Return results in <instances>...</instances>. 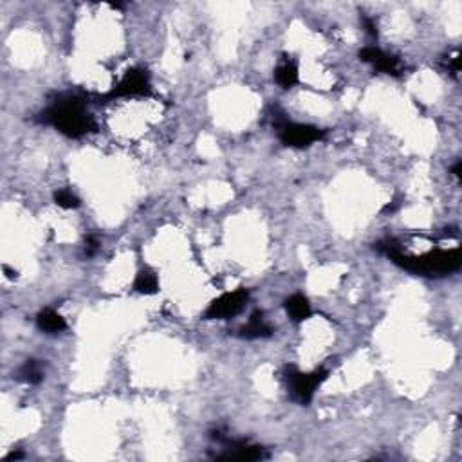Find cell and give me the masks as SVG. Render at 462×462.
<instances>
[{
    "label": "cell",
    "instance_id": "obj_1",
    "mask_svg": "<svg viewBox=\"0 0 462 462\" xmlns=\"http://www.w3.org/2000/svg\"><path fill=\"white\" fill-rule=\"evenodd\" d=\"M379 250L388 254L398 266L410 273H419L426 276L448 275L451 271H457L461 267V253L458 250L449 251H433V253L423 254V257H408L399 250L395 240H386L379 244Z\"/></svg>",
    "mask_w": 462,
    "mask_h": 462
},
{
    "label": "cell",
    "instance_id": "obj_2",
    "mask_svg": "<svg viewBox=\"0 0 462 462\" xmlns=\"http://www.w3.org/2000/svg\"><path fill=\"white\" fill-rule=\"evenodd\" d=\"M43 121L51 123L62 134L69 137H81L93 130V118L87 114L83 103L78 98H67L56 102L49 111L43 114Z\"/></svg>",
    "mask_w": 462,
    "mask_h": 462
},
{
    "label": "cell",
    "instance_id": "obj_3",
    "mask_svg": "<svg viewBox=\"0 0 462 462\" xmlns=\"http://www.w3.org/2000/svg\"><path fill=\"white\" fill-rule=\"evenodd\" d=\"M276 130L278 136L289 147H309L311 143H316L323 137V130L313 125H300V123H291L285 118L276 119Z\"/></svg>",
    "mask_w": 462,
    "mask_h": 462
},
{
    "label": "cell",
    "instance_id": "obj_4",
    "mask_svg": "<svg viewBox=\"0 0 462 462\" xmlns=\"http://www.w3.org/2000/svg\"><path fill=\"white\" fill-rule=\"evenodd\" d=\"M327 378L325 370H314V372H300L294 367H289L287 369V381L289 388H291V394L297 401L300 403H309L313 399L314 392L322 385L323 379Z\"/></svg>",
    "mask_w": 462,
    "mask_h": 462
},
{
    "label": "cell",
    "instance_id": "obj_5",
    "mask_svg": "<svg viewBox=\"0 0 462 462\" xmlns=\"http://www.w3.org/2000/svg\"><path fill=\"white\" fill-rule=\"evenodd\" d=\"M247 298H250V294H247L246 289H237L233 293L222 294L221 298H217L212 306L208 307L206 316L219 320L231 318V316H235V314H238L244 309Z\"/></svg>",
    "mask_w": 462,
    "mask_h": 462
},
{
    "label": "cell",
    "instance_id": "obj_6",
    "mask_svg": "<svg viewBox=\"0 0 462 462\" xmlns=\"http://www.w3.org/2000/svg\"><path fill=\"white\" fill-rule=\"evenodd\" d=\"M150 93V78L147 71L143 69H132L121 78L118 85H116L112 93L109 94L111 98L116 96H143V94Z\"/></svg>",
    "mask_w": 462,
    "mask_h": 462
},
{
    "label": "cell",
    "instance_id": "obj_7",
    "mask_svg": "<svg viewBox=\"0 0 462 462\" xmlns=\"http://www.w3.org/2000/svg\"><path fill=\"white\" fill-rule=\"evenodd\" d=\"M361 60L372 64L378 71L386 72V74H392V76H399L401 74V67H399L398 58L394 56H388L386 53H383L378 47H365L363 51L360 53Z\"/></svg>",
    "mask_w": 462,
    "mask_h": 462
},
{
    "label": "cell",
    "instance_id": "obj_8",
    "mask_svg": "<svg viewBox=\"0 0 462 462\" xmlns=\"http://www.w3.org/2000/svg\"><path fill=\"white\" fill-rule=\"evenodd\" d=\"M36 323H39L40 331L47 332V334H56V332H62L65 327H67L65 320L53 309H43L42 313L39 314Z\"/></svg>",
    "mask_w": 462,
    "mask_h": 462
},
{
    "label": "cell",
    "instance_id": "obj_9",
    "mask_svg": "<svg viewBox=\"0 0 462 462\" xmlns=\"http://www.w3.org/2000/svg\"><path fill=\"white\" fill-rule=\"evenodd\" d=\"M285 309H287V314L294 322H304L311 316L309 300L304 294H293L285 301Z\"/></svg>",
    "mask_w": 462,
    "mask_h": 462
},
{
    "label": "cell",
    "instance_id": "obj_10",
    "mask_svg": "<svg viewBox=\"0 0 462 462\" xmlns=\"http://www.w3.org/2000/svg\"><path fill=\"white\" fill-rule=\"evenodd\" d=\"M240 332L244 338H250V339L264 338V336L271 334V327L266 323L262 313H254L253 316H251L250 322H247V325H244V329H242Z\"/></svg>",
    "mask_w": 462,
    "mask_h": 462
},
{
    "label": "cell",
    "instance_id": "obj_11",
    "mask_svg": "<svg viewBox=\"0 0 462 462\" xmlns=\"http://www.w3.org/2000/svg\"><path fill=\"white\" fill-rule=\"evenodd\" d=\"M275 78L278 81V85H282L284 89H291L293 85H297L298 81V67L294 62L287 60L284 64L278 65L275 72Z\"/></svg>",
    "mask_w": 462,
    "mask_h": 462
},
{
    "label": "cell",
    "instance_id": "obj_12",
    "mask_svg": "<svg viewBox=\"0 0 462 462\" xmlns=\"http://www.w3.org/2000/svg\"><path fill=\"white\" fill-rule=\"evenodd\" d=\"M134 289L137 293L143 294H154L157 293L159 289V280H157V275L150 269H143L140 271V275L136 276V282H134Z\"/></svg>",
    "mask_w": 462,
    "mask_h": 462
},
{
    "label": "cell",
    "instance_id": "obj_13",
    "mask_svg": "<svg viewBox=\"0 0 462 462\" xmlns=\"http://www.w3.org/2000/svg\"><path fill=\"white\" fill-rule=\"evenodd\" d=\"M42 378H43L42 367H40L39 361L34 360L26 361V365L18 370V379L29 383V385H36V383L42 381Z\"/></svg>",
    "mask_w": 462,
    "mask_h": 462
},
{
    "label": "cell",
    "instance_id": "obj_14",
    "mask_svg": "<svg viewBox=\"0 0 462 462\" xmlns=\"http://www.w3.org/2000/svg\"><path fill=\"white\" fill-rule=\"evenodd\" d=\"M55 201L60 208H65V210H72L80 206V201H78V197L74 196L71 190H58L55 193Z\"/></svg>",
    "mask_w": 462,
    "mask_h": 462
}]
</instances>
